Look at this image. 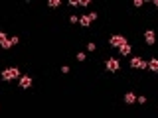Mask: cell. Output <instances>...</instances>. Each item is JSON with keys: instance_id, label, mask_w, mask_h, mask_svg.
Here are the masks:
<instances>
[{"instance_id": "6da1fadb", "label": "cell", "mask_w": 158, "mask_h": 118, "mask_svg": "<svg viewBox=\"0 0 158 118\" xmlns=\"http://www.w3.org/2000/svg\"><path fill=\"white\" fill-rule=\"evenodd\" d=\"M20 77V69L18 67H8V69L2 71V79L4 81H12V79H18Z\"/></svg>"}, {"instance_id": "7a4b0ae2", "label": "cell", "mask_w": 158, "mask_h": 118, "mask_svg": "<svg viewBox=\"0 0 158 118\" xmlns=\"http://www.w3.org/2000/svg\"><path fill=\"white\" fill-rule=\"evenodd\" d=\"M130 67H133V69H146V67H148V61H144L142 57H133V59H130Z\"/></svg>"}, {"instance_id": "3957f363", "label": "cell", "mask_w": 158, "mask_h": 118, "mask_svg": "<svg viewBox=\"0 0 158 118\" xmlns=\"http://www.w3.org/2000/svg\"><path fill=\"white\" fill-rule=\"evenodd\" d=\"M109 42H111V45H113V47H119V49H121V47L127 43V38H125V36H113Z\"/></svg>"}, {"instance_id": "277c9868", "label": "cell", "mask_w": 158, "mask_h": 118, "mask_svg": "<svg viewBox=\"0 0 158 118\" xmlns=\"http://www.w3.org/2000/svg\"><path fill=\"white\" fill-rule=\"evenodd\" d=\"M105 67H107V71H111V73H117L121 65H119V61H117V59H107Z\"/></svg>"}, {"instance_id": "5b68a950", "label": "cell", "mask_w": 158, "mask_h": 118, "mask_svg": "<svg viewBox=\"0 0 158 118\" xmlns=\"http://www.w3.org/2000/svg\"><path fill=\"white\" fill-rule=\"evenodd\" d=\"M22 89H30L32 87V77L30 75H24V77H20V83H18Z\"/></svg>"}, {"instance_id": "8992f818", "label": "cell", "mask_w": 158, "mask_h": 118, "mask_svg": "<svg viewBox=\"0 0 158 118\" xmlns=\"http://www.w3.org/2000/svg\"><path fill=\"white\" fill-rule=\"evenodd\" d=\"M0 45L4 47V49H10V47H12V43H10L8 36H6V33H2V32H0Z\"/></svg>"}, {"instance_id": "52a82bcc", "label": "cell", "mask_w": 158, "mask_h": 118, "mask_svg": "<svg viewBox=\"0 0 158 118\" xmlns=\"http://www.w3.org/2000/svg\"><path fill=\"white\" fill-rule=\"evenodd\" d=\"M144 39H146V43H148V45H152V43L156 42V36H154L152 30H146V32H144Z\"/></svg>"}, {"instance_id": "ba28073f", "label": "cell", "mask_w": 158, "mask_h": 118, "mask_svg": "<svg viewBox=\"0 0 158 118\" xmlns=\"http://www.w3.org/2000/svg\"><path fill=\"white\" fill-rule=\"evenodd\" d=\"M79 24H81L83 28H89V26H91V20H89V16H81V18H79Z\"/></svg>"}, {"instance_id": "9c48e42d", "label": "cell", "mask_w": 158, "mask_h": 118, "mask_svg": "<svg viewBox=\"0 0 158 118\" xmlns=\"http://www.w3.org/2000/svg\"><path fill=\"white\" fill-rule=\"evenodd\" d=\"M146 69H150V71H158V59H156V57L148 61V67H146Z\"/></svg>"}, {"instance_id": "30bf717a", "label": "cell", "mask_w": 158, "mask_h": 118, "mask_svg": "<svg viewBox=\"0 0 158 118\" xmlns=\"http://www.w3.org/2000/svg\"><path fill=\"white\" fill-rule=\"evenodd\" d=\"M134 100H136V96H134V93H127V94H125V102H127V104H133Z\"/></svg>"}, {"instance_id": "8fae6325", "label": "cell", "mask_w": 158, "mask_h": 118, "mask_svg": "<svg viewBox=\"0 0 158 118\" xmlns=\"http://www.w3.org/2000/svg\"><path fill=\"white\" fill-rule=\"evenodd\" d=\"M119 51H121V55H129V53H130V51H133V49H130V45H129V43H125V45L121 47Z\"/></svg>"}, {"instance_id": "7c38bea8", "label": "cell", "mask_w": 158, "mask_h": 118, "mask_svg": "<svg viewBox=\"0 0 158 118\" xmlns=\"http://www.w3.org/2000/svg\"><path fill=\"white\" fill-rule=\"evenodd\" d=\"M59 4H61L59 0H49V2H48V6H49V8H58Z\"/></svg>"}, {"instance_id": "4fadbf2b", "label": "cell", "mask_w": 158, "mask_h": 118, "mask_svg": "<svg viewBox=\"0 0 158 118\" xmlns=\"http://www.w3.org/2000/svg\"><path fill=\"white\" fill-rule=\"evenodd\" d=\"M18 42H20V38H18V36H12V38H10V43H12V45H16Z\"/></svg>"}, {"instance_id": "5bb4252c", "label": "cell", "mask_w": 158, "mask_h": 118, "mask_svg": "<svg viewBox=\"0 0 158 118\" xmlns=\"http://www.w3.org/2000/svg\"><path fill=\"white\" fill-rule=\"evenodd\" d=\"M77 61H85V53H77Z\"/></svg>"}, {"instance_id": "9a60e30c", "label": "cell", "mask_w": 158, "mask_h": 118, "mask_svg": "<svg viewBox=\"0 0 158 118\" xmlns=\"http://www.w3.org/2000/svg\"><path fill=\"white\" fill-rule=\"evenodd\" d=\"M87 49H89V51H95V43H93V42L87 43Z\"/></svg>"}, {"instance_id": "2e32d148", "label": "cell", "mask_w": 158, "mask_h": 118, "mask_svg": "<svg viewBox=\"0 0 158 118\" xmlns=\"http://www.w3.org/2000/svg\"><path fill=\"white\" fill-rule=\"evenodd\" d=\"M133 4H134V6H136V8H140V6H142V4H144V2H142V0H134Z\"/></svg>"}, {"instance_id": "e0dca14e", "label": "cell", "mask_w": 158, "mask_h": 118, "mask_svg": "<svg viewBox=\"0 0 158 118\" xmlns=\"http://www.w3.org/2000/svg\"><path fill=\"white\" fill-rule=\"evenodd\" d=\"M89 4V0H79V2H77V6H87Z\"/></svg>"}, {"instance_id": "ac0fdd59", "label": "cell", "mask_w": 158, "mask_h": 118, "mask_svg": "<svg viewBox=\"0 0 158 118\" xmlns=\"http://www.w3.org/2000/svg\"><path fill=\"white\" fill-rule=\"evenodd\" d=\"M69 22H71V24H77V22H79V18H77V16H71V18H69Z\"/></svg>"}, {"instance_id": "d6986e66", "label": "cell", "mask_w": 158, "mask_h": 118, "mask_svg": "<svg viewBox=\"0 0 158 118\" xmlns=\"http://www.w3.org/2000/svg\"><path fill=\"white\" fill-rule=\"evenodd\" d=\"M87 16H89V20H91V22H93V20H97V14H95V12H91V14H87Z\"/></svg>"}, {"instance_id": "ffe728a7", "label": "cell", "mask_w": 158, "mask_h": 118, "mask_svg": "<svg viewBox=\"0 0 158 118\" xmlns=\"http://www.w3.org/2000/svg\"><path fill=\"white\" fill-rule=\"evenodd\" d=\"M136 100H139L140 104H144V102H146V99H144V96H136Z\"/></svg>"}, {"instance_id": "44dd1931", "label": "cell", "mask_w": 158, "mask_h": 118, "mask_svg": "<svg viewBox=\"0 0 158 118\" xmlns=\"http://www.w3.org/2000/svg\"><path fill=\"white\" fill-rule=\"evenodd\" d=\"M154 4H156V6H158V0H156V2H154Z\"/></svg>"}]
</instances>
